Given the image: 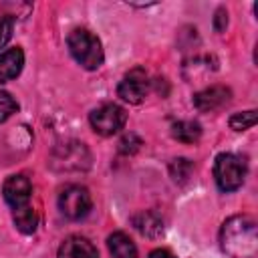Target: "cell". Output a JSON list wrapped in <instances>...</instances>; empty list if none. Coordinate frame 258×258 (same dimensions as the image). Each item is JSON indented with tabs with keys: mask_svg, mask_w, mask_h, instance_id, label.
Instances as JSON below:
<instances>
[{
	"mask_svg": "<svg viewBox=\"0 0 258 258\" xmlns=\"http://www.w3.org/2000/svg\"><path fill=\"white\" fill-rule=\"evenodd\" d=\"M222 250L232 258H254L258 250L256 222L250 216H232L220 230Z\"/></svg>",
	"mask_w": 258,
	"mask_h": 258,
	"instance_id": "cell-1",
	"label": "cell"
},
{
	"mask_svg": "<svg viewBox=\"0 0 258 258\" xmlns=\"http://www.w3.org/2000/svg\"><path fill=\"white\" fill-rule=\"evenodd\" d=\"M69 50L73 54V58L87 71H95L103 64V48H101V40L85 30V28H77L69 34L67 38Z\"/></svg>",
	"mask_w": 258,
	"mask_h": 258,
	"instance_id": "cell-2",
	"label": "cell"
},
{
	"mask_svg": "<svg viewBox=\"0 0 258 258\" xmlns=\"http://www.w3.org/2000/svg\"><path fill=\"white\" fill-rule=\"evenodd\" d=\"M214 177L222 191H234L244 183L246 161L234 153H220L214 163Z\"/></svg>",
	"mask_w": 258,
	"mask_h": 258,
	"instance_id": "cell-3",
	"label": "cell"
},
{
	"mask_svg": "<svg viewBox=\"0 0 258 258\" xmlns=\"http://www.w3.org/2000/svg\"><path fill=\"white\" fill-rule=\"evenodd\" d=\"M89 121H91V127L99 135L109 137V135H115L117 131L123 129V125L127 121V113L123 107H119L115 103H105V105L91 111Z\"/></svg>",
	"mask_w": 258,
	"mask_h": 258,
	"instance_id": "cell-4",
	"label": "cell"
},
{
	"mask_svg": "<svg viewBox=\"0 0 258 258\" xmlns=\"http://www.w3.org/2000/svg\"><path fill=\"white\" fill-rule=\"evenodd\" d=\"M91 194L83 185H67L58 196V210L69 220H81L91 212Z\"/></svg>",
	"mask_w": 258,
	"mask_h": 258,
	"instance_id": "cell-5",
	"label": "cell"
},
{
	"mask_svg": "<svg viewBox=\"0 0 258 258\" xmlns=\"http://www.w3.org/2000/svg\"><path fill=\"white\" fill-rule=\"evenodd\" d=\"M52 167L54 169H64V171H79L87 169L91 163V155L83 143H67L58 147L52 153Z\"/></svg>",
	"mask_w": 258,
	"mask_h": 258,
	"instance_id": "cell-6",
	"label": "cell"
},
{
	"mask_svg": "<svg viewBox=\"0 0 258 258\" xmlns=\"http://www.w3.org/2000/svg\"><path fill=\"white\" fill-rule=\"evenodd\" d=\"M147 93H149V77L143 69L129 71L117 87V95L131 105H139L147 97Z\"/></svg>",
	"mask_w": 258,
	"mask_h": 258,
	"instance_id": "cell-7",
	"label": "cell"
},
{
	"mask_svg": "<svg viewBox=\"0 0 258 258\" xmlns=\"http://www.w3.org/2000/svg\"><path fill=\"white\" fill-rule=\"evenodd\" d=\"M2 194H4V200L6 204L16 210V208H22L28 204L30 200V194H32V183L26 175L18 173V175H10L6 181H4V187H2Z\"/></svg>",
	"mask_w": 258,
	"mask_h": 258,
	"instance_id": "cell-8",
	"label": "cell"
},
{
	"mask_svg": "<svg viewBox=\"0 0 258 258\" xmlns=\"http://www.w3.org/2000/svg\"><path fill=\"white\" fill-rule=\"evenodd\" d=\"M230 89L222 85H214L194 95V105L198 111H216L230 103Z\"/></svg>",
	"mask_w": 258,
	"mask_h": 258,
	"instance_id": "cell-9",
	"label": "cell"
},
{
	"mask_svg": "<svg viewBox=\"0 0 258 258\" xmlns=\"http://www.w3.org/2000/svg\"><path fill=\"white\" fill-rule=\"evenodd\" d=\"M56 258H99V252L85 236H69L58 246Z\"/></svg>",
	"mask_w": 258,
	"mask_h": 258,
	"instance_id": "cell-10",
	"label": "cell"
},
{
	"mask_svg": "<svg viewBox=\"0 0 258 258\" xmlns=\"http://www.w3.org/2000/svg\"><path fill=\"white\" fill-rule=\"evenodd\" d=\"M22 64H24V52L18 46L0 52V83L16 79L22 71Z\"/></svg>",
	"mask_w": 258,
	"mask_h": 258,
	"instance_id": "cell-11",
	"label": "cell"
},
{
	"mask_svg": "<svg viewBox=\"0 0 258 258\" xmlns=\"http://www.w3.org/2000/svg\"><path fill=\"white\" fill-rule=\"evenodd\" d=\"M131 222H133L135 230L145 238H157L163 232V220H161V216L157 212H149V210L147 212H139V214L133 216Z\"/></svg>",
	"mask_w": 258,
	"mask_h": 258,
	"instance_id": "cell-12",
	"label": "cell"
},
{
	"mask_svg": "<svg viewBox=\"0 0 258 258\" xmlns=\"http://www.w3.org/2000/svg\"><path fill=\"white\" fill-rule=\"evenodd\" d=\"M107 246L113 258H137V246L125 232H113L107 238Z\"/></svg>",
	"mask_w": 258,
	"mask_h": 258,
	"instance_id": "cell-13",
	"label": "cell"
},
{
	"mask_svg": "<svg viewBox=\"0 0 258 258\" xmlns=\"http://www.w3.org/2000/svg\"><path fill=\"white\" fill-rule=\"evenodd\" d=\"M12 218H14L16 228H18L22 234H32V232L36 230V226H38V214H36V210H34L30 204L12 210Z\"/></svg>",
	"mask_w": 258,
	"mask_h": 258,
	"instance_id": "cell-14",
	"label": "cell"
},
{
	"mask_svg": "<svg viewBox=\"0 0 258 258\" xmlns=\"http://www.w3.org/2000/svg\"><path fill=\"white\" fill-rule=\"evenodd\" d=\"M171 135L181 143H196L202 135V127L196 121H177L171 125Z\"/></svg>",
	"mask_w": 258,
	"mask_h": 258,
	"instance_id": "cell-15",
	"label": "cell"
},
{
	"mask_svg": "<svg viewBox=\"0 0 258 258\" xmlns=\"http://www.w3.org/2000/svg\"><path fill=\"white\" fill-rule=\"evenodd\" d=\"M191 171H194V163L185 157H177L169 163V173H171L173 181H177V183H185L189 179Z\"/></svg>",
	"mask_w": 258,
	"mask_h": 258,
	"instance_id": "cell-16",
	"label": "cell"
},
{
	"mask_svg": "<svg viewBox=\"0 0 258 258\" xmlns=\"http://www.w3.org/2000/svg\"><path fill=\"white\" fill-rule=\"evenodd\" d=\"M256 123V111H244V113H234L230 117V127L234 131H246Z\"/></svg>",
	"mask_w": 258,
	"mask_h": 258,
	"instance_id": "cell-17",
	"label": "cell"
},
{
	"mask_svg": "<svg viewBox=\"0 0 258 258\" xmlns=\"http://www.w3.org/2000/svg\"><path fill=\"white\" fill-rule=\"evenodd\" d=\"M16 109H18V103L12 99V95L6 91H0V123H4L12 113H16Z\"/></svg>",
	"mask_w": 258,
	"mask_h": 258,
	"instance_id": "cell-18",
	"label": "cell"
},
{
	"mask_svg": "<svg viewBox=\"0 0 258 258\" xmlns=\"http://www.w3.org/2000/svg\"><path fill=\"white\" fill-rule=\"evenodd\" d=\"M139 147H141V139H139L135 133H125V135L121 137V141H119V151L125 153V155L135 153Z\"/></svg>",
	"mask_w": 258,
	"mask_h": 258,
	"instance_id": "cell-19",
	"label": "cell"
},
{
	"mask_svg": "<svg viewBox=\"0 0 258 258\" xmlns=\"http://www.w3.org/2000/svg\"><path fill=\"white\" fill-rule=\"evenodd\" d=\"M12 28H14L12 16H0V48L12 38Z\"/></svg>",
	"mask_w": 258,
	"mask_h": 258,
	"instance_id": "cell-20",
	"label": "cell"
},
{
	"mask_svg": "<svg viewBox=\"0 0 258 258\" xmlns=\"http://www.w3.org/2000/svg\"><path fill=\"white\" fill-rule=\"evenodd\" d=\"M226 24H228V12L224 8H220L216 12V30H224Z\"/></svg>",
	"mask_w": 258,
	"mask_h": 258,
	"instance_id": "cell-21",
	"label": "cell"
},
{
	"mask_svg": "<svg viewBox=\"0 0 258 258\" xmlns=\"http://www.w3.org/2000/svg\"><path fill=\"white\" fill-rule=\"evenodd\" d=\"M149 258H175L169 250H163V248H157V250H153L151 254H149Z\"/></svg>",
	"mask_w": 258,
	"mask_h": 258,
	"instance_id": "cell-22",
	"label": "cell"
}]
</instances>
